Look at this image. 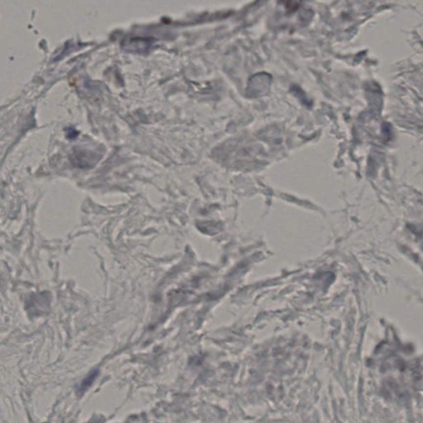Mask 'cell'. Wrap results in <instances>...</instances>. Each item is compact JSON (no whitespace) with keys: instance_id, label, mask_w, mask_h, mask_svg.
<instances>
[{"instance_id":"1","label":"cell","mask_w":423,"mask_h":423,"mask_svg":"<svg viewBox=\"0 0 423 423\" xmlns=\"http://www.w3.org/2000/svg\"><path fill=\"white\" fill-rule=\"evenodd\" d=\"M70 160L75 166L87 168L90 167L97 162L98 156L93 152L85 150H78L72 153Z\"/></svg>"},{"instance_id":"2","label":"cell","mask_w":423,"mask_h":423,"mask_svg":"<svg viewBox=\"0 0 423 423\" xmlns=\"http://www.w3.org/2000/svg\"><path fill=\"white\" fill-rule=\"evenodd\" d=\"M97 375H98V372H97V371H93L91 374H89V376L82 381V383H80V386L79 387V389H78V392H79L80 394H83L84 392H86V390L90 387L91 384L93 383V381H94L96 377H97Z\"/></svg>"}]
</instances>
